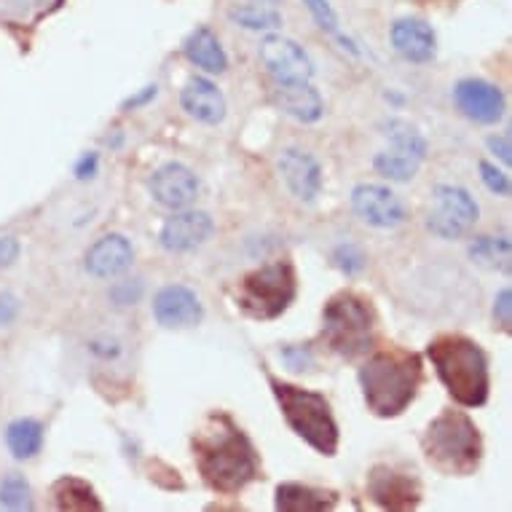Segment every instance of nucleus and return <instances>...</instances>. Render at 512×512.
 Returning <instances> with one entry per match:
<instances>
[{"mask_svg": "<svg viewBox=\"0 0 512 512\" xmlns=\"http://www.w3.org/2000/svg\"><path fill=\"white\" fill-rule=\"evenodd\" d=\"M387 137L392 140V145L395 148H403V151L413 153V156H419L421 161H424V156H427V140L413 129L411 124H405V121H397V118H392L387 124Z\"/></svg>", "mask_w": 512, "mask_h": 512, "instance_id": "nucleus-28", "label": "nucleus"}, {"mask_svg": "<svg viewBox=\"0 0 512 512\" xmlns=\"http://www.w3.org/2000/svg\"><path fill=\"white\" fill-rule=\"evenodd\" d=\"M180 105H183V110L188 116L210 126L220 124V121L226 118L228 110L223 92L212 84L210 78L202 76L191 78V81L183 86V92H180Z\"/></svg>", "mask_w": 512, "mask_h": 512, "instance_id": "nucleus-19", "label": "nucleus"}, {"mask_svg": "<svg viewBox=\"0 0 512 512\" xmlns=\"http://www.w3.org/2000/svg\"><path fill=\"white\" fill-rule=\"evenodd\" d=\"M19 252H22V247H19L17 236H0V269H6L17 261Z\"/></svg>", "mask_w": 512, "mask_h": 512, "instance_id": "nucleus-36", "label": "nucleus"}, {"mask_svg": "<svg viewBox=\"0 0 512 512\" xmlns=\"http://www.w3.org/2000/svg\"><path fill=\"white\" fill-rule=\"evenodd\" d=\"M333 266H336L338 271H344L346 277H357V274H362L365 266H368V258H365V252H362L357 244L344 242L333 250Z\"/></svg>", "mask_w": 512, "mask_h": 512, "instance_id": "nucleus-30", "label": "nucleus"}, {"mask_svg": "<svg viewBox=\"0 0 512 512\" xmlns=\"http://www.w3.org/2000/svg\"><path fill=\"white\" fill-rule=\"evenodd\" d=\"M54 502H57L59 510H68V512H100L102 502L100 496L94 494V488L81 478H59L54 483Z\"/></svg>", "mask_w": 512, "mask_h": 512, "instance_id": "nucleus-24", "label": "nucleus"}, {"mask_svg": "<svg viewBox=\"0 0 512 512\" xmlns=\"http://www.w3.org/2000/svg\"><path fill=\"white\" fill-rule=\"evenodd\" d=\"M480 177H483V183H486V188L491 191V194L502 196V199L510 196L512 191L510 177L504 175L502 169H496L494 164H488V161H480Z\"/></svg>", "mask_w": 512, "mask_h": 512, "instance_id": "nucleus-32", "label": "nucleus"}, {"mask_svg": "<svg viewBox=\"0 0 512 512\" xmlns=\"http://www.w3.org/2000/svg\"><path fill=\"white\" fill-rule=\"evenodd\" d=\"M183 54L191 65L202 68L204 73H212V76H220V73L228 70L226 51H223L220 38L212 33L210 27H196L194 33L183 41Z\"/></svg>", "mask_w": 512, "mask_h": 512, "instance_id": "nucleus-22", "label": "nucleus"}, {"mask_svg": "<svg viewBox=\"0 0 512 512\" xmlns=\"http://www.w3.org/2000/svg\"><path fill=\"white\" fill-rule=\"evenodd\" d=\"M488 148H491V151L494 153H499V159L504 161V164H510L512 161V156H510V140H507V137L504 135H499V137H488Z\"/></svg>", "mask_w": 512, "mask_h": 512, "instance_id": "nucleus-40", "label": "nucleus"}, {"mask_svg": "<svg viewBox=\"0 0 512 512\" xmlns=\"http://www.w3.org/2000/svg\"><path fill=\"white\" fill-rule=\"evenodd\" d=\"M421 448L427 462L443 475L467 478L480 467L483 459V437L475 421L464 411L445 408L440 416L429 421L421 437Z\"/></svg>", "mask_w": 512, "mask_h": 512, "instance_id": "nucleus-4", "label": "nucleus"}, {"mask_svg": "<svg viewBox=\"0 0 512 512\" xmlns=\"http://www.w3.org/2000/svg\"><path fill=\"white\" fill-rule=\"evenodd\" d=\"M271 100L282 113L293 116L301 124H314L325 113V102L309 81L306 84H277V89L271 92Z\"/></svg>", "mask_w": 512, "mask_h": 512, "instance_id": "nucleus-20", "label": "nucleus"}, {"mask_svg": "<svg viewBox=\"0 0 512 512\" xmlns=\"http://www.w3.org/2000/svg\"><path fill=\"white\" fill-rule=\"evenodd\" d=\"M153 317L161 328H194L202 322L204 309L194 290L183 285H167L153 298Z\"/></svg>", "mask_w": 512, "mask_h": 512, "instance_id": "nucleus-12", "label": "nucleus"}, {"mask_svg": "<svg viewBox=\"0 0 512 512\" xmlns=\"http://www.w3.org/2000/svg\"><path fill=\"white\" fill-rule=\"evenodd\" d=\"M478 218L480 207L470 191H464L459 185H437L435 207L427 215V228L437 239H445V242L462 239L470 234Z\"/></svg>", "mask_w": 512, "mask_h": 512, "instance_id": "nucleus-8", "label": "nucleus"}, {"mask_svg": "<svg viewBox=\"0 0 512 512\" xmlns=\"http://www.w3.org/2000/svg\"><path fill=\"white\" fill-rule=\"evenodd\" d=\"M6 445L19 462L33 459L43 448V424L35 419H17L6 429Z\"/></svg>", "mask_w": 512, "mask_h": 512, "instance_id": "nucleus-25", "label": "nucleus"}, {"mask_svg": "<svg viewBox=\"0 0 512 512\" xmlns=\"http://www.w3.org/2000/svg\"><path fill=\"white\" fill-rule=\"evenodd\" d=\"M199 475L218 494H239L258 478V454L228 413H210L194 435Z\"/></svg>", "mask_w": 512, "mask_h": 512, "instance_id": "nucleus-1", "label": "nucleus"}, {"mask_svg": "<svg viewBox=\"0 0 512 512\" xmlns=\"http://www.w3.org/2000/svg\"><path fill=\"white\" fill-rule=\"evenodd\" d=\"M368 496L384 510H413L421 502V488L408 472L376 464L368 475Z\"/></svg>", "mask_w": 512, "mask_h": 512, "instance_id": "nucleus-11", "label": "nucleus"}, {"mask_svg": "<svg viewBox=\"0 0 512 512\" xmlns=\"http://www.w3.org/2000/svg\"><path fill=\"white\" fill-rule=\"evenodd\" d=\"M269 387L279 411L285 416L287 427L293 429L303 443H309L317 454L336 456L341 432H338L336 416L330 411L328 397L279 381L274 376H269Z\"/></svg>", "mask_w": 512, "mask_h": 512, "instance_id": "nucleus-5", "label": "nucleus"}, {"mask_svg": "<svg viewBox=\"0 0 512 512\" xmlns=\"http://www.w3.org/2000/svg\"><path fill=\"white\" fill-rule=\"evenodd\" d=\"M360 389L368 411L378 419H395L416 400L424 381V362L416 352L389 346L362 362Z\"/></svg>", "mask_w": 512, "mask_h": 512, "instance_id": "nucleus-2", "label": "nucleus"}, {"mask_svg": "<svg viewBox=\"0 0 512 512\" xmlns=\"http://www.w3.org/2000/svg\"><path fill=\"white\" fill-rule=\"evenodd\" d=\"M143 295V285L135 279V285H129V282H118L113 290H110V298L118 303V306H129V303H135L137 298Z\"/></svg>", "mask_w": 512, "mask_h": 512, "instance_id": "nucleus-34", "label": "nucleus"}, {"mask_svg": "<svg viewBox=\"0 0 512 512\" xmlns=\"http://www.w3.org/2000/svg\"><path fill=\"white\" fill-rule=\"evenodd\" d=\"M376 317L370 303L357 293L333 295L322 309V336L336 354L354 360L370 349Z\"/></svg>", "mask_w": 512, "mask_h": 512, "instance_id": "nucleus-6", "label": "nucleus"}, {"mask_svg": "<svg viewBox=\"0 0 512 512\" xmlns=\"http://www.w3.org/2000/svg\"><path fill=\"white\" fill-rule=\"evenodd\" d=\"M135 261L132 242L121 234H108L97 239L86 252V271L97 279H113L124 274Z\"/></svg>", "mask_w": 512, "mask_h": 512, "instance_id": "nucleus-17", "label": "nucleus"}, {"mask_svg": "<svg viewBox=\"0 0 512 512\" xmlns=\"http://www.w3.org/2000/svg\"><path fill=\"white\" fill-rule=\"evenodd\" d=\"M97 167H100V159H97V153H86L84 159L76 164V177H78V180H89V177L97 175Z\"/></svg>", "mask_w": 512, "mask_h": 512, "instance_id": "nucleus-38", "label": "nucleus"}, {"mask_svg": "<svg viewBox=\"0 0 512 512\" xmlns=\"http://www.w3.org/2000/svg\"><path fill=\"white\" fill-rule=\"evenodd\" d=\"M373 167L381 177H387L392 183H408L416 177L421 167L419 156H413V153L403 151V148H389V151L378 153L376 159H373Z\"/></svg>", "mask_w": 512, "mask_h": 512, "instance_id": "nucleus-26", "label": "nucleus"}, {"mask_svg": "<svg viewBox=\"0 0 512 512\" xmlns=\"http://www.w3.org/2000/svg\"><path fill=\"white\" fill-rule=\"evenodd\" d=\"M456 108L475 124H496L504 116V97L499 86L483 78H464L454 89Z\"/></svg>", "mask_w": 512, "mask_h": 512, "instance_id": "nucleus-13", "label": "nucleus"}, {"mask_svg": "<svg viewBox=\"0 0 512 512\" xmlns=\"http://www.w3.org/2000/svg\"><path fill=\"white\" fill-rule=\"evenodd\" d=\"M470 258L478 261L480 266H488V269L507 274L512 261L510 239H504V236H480V239L470 244Z\"/></svg>", "mask_w": 512, "mask_h": 512, "instance_id": "nucleus-27", "label": "nucleus"}, {"mask_svg": "<svg viewBox=\"0 0 512 512\" xmlns=\"http://www.w3.org/2000/svg\"><path fill=\"white\" fill-rule=\"evenodd\" d=\"M389 38H392V46H395L397 54L408 59V62H416V65L432 62L437 54L435 30L424 19H397Z\"/></svg>", "mask_w": 512, "mask_h": 512, "instance_id": "nucleus-18", "label": "nucleus"}, {"mask_svg": "<svg viewBox=\"0 0 512 512\" xmlns=\"http://www.w3.org/2000/svg\"><path fill=\"white\" fill-rule=\"evenodd\" d=\"M277 167L285 185L290 188V194L298 202H314L317 199L319 191H322V167H319V161L314 156L298 151V148H287L279 156Z\"/></svg>", "mask_w": 512, "mask_h": 512, "instance_id": "nucleus-16", "label": "nucleus"}, {"mask_svg": "<svg viewBox=\"0 0 512 512\" xmlns=\"http://www.w3.org/2000/svg\"><path fill=\"white\" fill-rule=\"evenodd\" d=\"M19 314V301L14 295H0V325H9Z\"/></svg>", "mask_w": 512, "mask_h": 512, "instance_id": "nucleus-37", "label": "nucleus"}, {"mask_svg": "<svg viewBox=\"0 0 512 512\" xmlns=\"http://www.w3.org/2000/svg\"><path fill=\"white\" fill-rule=\"evenodd\" d=\"M298 293V279H295L293 263L277 261L261 269L250 271L236 287V306L247 317L258 322L282 317Z\"/></svg>", "mask_w": 512, "mask_h": 512, "instance_id": "nucleus-7", "label": "nucleus"}, {"mask_svg": "<svg viewBox=\"0 0 512 512\" xmlns=\"http://www.w3.org/2000/svg\"><path fill=\"white\" fill-rule=\"evenodd\" d=\"M156 94H159V86H156V84H153V86H145L143 92L135 94V97H129V100L124 102V110L140 108V105H145V102H148V100H153Z\"/></svg>", "mask_w": 512, "mask_h": 512, "instance_id": "nucleus-39", "label": "nucleus"}, {"mask_svg": "<svg viewBox=\"0 0 512 512\" xmlns=\"http://www.w3.org/2000/svg\"><path fill=\"white\" fill-rule=\"evenodd\" d=\"M258 57L277 84H306L314 76L309 54L285 35H266L258 49Z\"/></svg>", "mask_w": 512, "mask_h": 512, "instance_id": "nucleus-9", "label": "nucleus"}, {"mask_svg": "<svg viewBox=\"0 0 512 512\" xmlns=\"http://www.w3.org/2000/svg\"><path fill=\"white\" fill-rule=\"evenodd\" d=\"M282 357H285V362L290 365V370H295V373L309 370L311 362H314V357L309 354V349H301V346H287L285 352H282Z\"/></svg>", "mask_w": 512, "mask_h": 512, "instance_id": "nucleus-35", "label": "nucleus"}, {"mask_svg": "<svg viewBox=\"0 0 512 512\" xmlns=\"http://www.w3.org/2000/svg\"><path fill=\"white\" fill-rule=\"evenodd\" d=\"M494 322L504 330V333H510V328H512V293H510V287H504L502 293L496 295Z\"/></svg>", "mask_w": 512, "mask_h": 512, "instance_id": "nucleus-33", "label": "nucleus"}, {"mask_svg": "<svg viewBox=\"0 0 512 512\" xmlns=\"http://www.w3.org/2000/svg\"><path fill=\"white\" fill-rule=\"evenodd\" d=\"M153 199L167 210H185L199 196V180L185 164H164L151 177Z\"/></svg>", "mask_w": 512, "mask_h": 512, "instance_id": "nucleus-15", "label": "nucleus"}, {"mask_svg": "<svg viewBox=\"0 0 512 512\" xmlns=\"http://www.w3.org/2000/svg\"><path fill=\"white\" fill-rule=\"evenodd\" d=\"M354 215L373 228H397L408 220L403 199L387 185L362 183L352 191Z\"/></svg>", "mask_w": 512, "mask_h": 512, "instance_id": "nucleus-10", "label": "nucleus"}, {"mask_svg": "<svg viewBox=\"0 0 512 512\" xmlns=\"http://www.w3.org/2000/svg\"><path fill=\"white\" fill-rule=\"evenodd\" d=\"M228 19L244 30H258L269 33L282 25L277 0H231L228 3Z\"/></svg>", "mask_w": 512, "mask_h": 512, "instance_id": "nucleus-23", "label": "nucleus"}, {"mask_svg": "<svg viewBox=\"0 0 512 512\" xmlns=\"http://www.w3.org/2000/svg\"><path fill=\"white\" fill-rule=\"evenodd\" d=\"M215 234V223L202 210H175L159 234L161 247L167 252H191L202 247Z\"/></svg>", "mask_w": 512, "mask_h": 512, "instance_id": "nucleus-14", "label": "nucleus"}, {"mask_svg": "<svg viewBox=\"0 0 512 512\" xmlns=\"http://www.w3.org/2000/svg\"><path fill=\"white\" fill-rule=\"evenodd\" d=\"M338 504L333 491L314 486H301V483H282L274 491V507L279 512H325Z\"/></svg>", "mask_w": 512, "mask_h": 512, "instance_id": "nucleus-21", "label": "nucleus"}, {"mask_svg": "<svg viewBox=\"0 0 512 512\" xmlns=\"http://www.w3.org/2000/svg\"><path fill=\"white\" fill-rule=\"evenodd\" d=\"M0 502L11 510H30L33 507V488L22 475L11 472L0 483Z\"/></svg>", "mask_w": 512, "mask_h": 512, "instance_id": "nucleus-29", "label": "nucleus"}, {"mask_svg": "<svg viewBox=\"0 0 512 512\" xmlns=\"http://www.w3.org/2000/svg\"><path fill=\"white\" fill-rule=\"evenodd\" d=\"M427 357L432 360L437 378L443 381L448 395L464 408L486 405L491 392L488 357L478 341L467 336H437L429 341Z\"/></svg>", "mask_w": 512, "mask_h": 512, "instance_id": "nucleus-3", "label": "nucleus"}, {"mask_svg": "<svg viewBox=\"0 0 512 512\" xmlns=\"http://www.w3.org/2000/svg\"><path fill=\"white\" fill-rule=\"evenodd\" d=\"M303 6L309 9V14L314 17V22L319 25V30H325L330 35H338L341 38V27H338V14L333 11L328 0H303ZM344 41V38H341Z\"/></svg>", "mask_w": 512, "mask_h": 512, "instance_id": "nucleus-31", "label": "nucleus"}]
</instances>
